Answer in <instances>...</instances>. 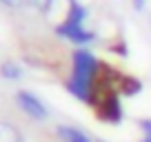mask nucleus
<instances>
[{
    "label": "nucleus",
    "instance_id": "nucleus-6",
    "mask_svg": "<svg viewBox=\"0 0 151 142\" xmlns=\"http://www.w3.org/2000/svg\"><path fill=\"white\" fill-rule=\"evenodd\" d=\"M58 136L65 142H91L82 131H78V129H73V127H58Z\"/></svg>",
    "mask_w": 151,
    "mask_h": 142
},
{
    "label": "nucleus",
    "instance_id": "nucleus-3",
    "mask_svg": "<svg viewBox=\"0 0 151 142\" xmlns=\"http://www.w3.org/2000/svg\"><path fill=\"white\" fill-rule=\"evenodd\" d=\"M16 100H18L20 109H22L24 113H29L31 118H36V120H45V118H47V109H45V104L40 102L33 93L20 91V93L16 95Z\"/></svg>",
    "mask_w": 151,
    "mask_h": 142
},
{
    "label": "nucleus",
    "instance_id": "nucleus-1",
    "mask_svg": "<svg viewBox=\"0 0 151 142\" xmlns=\"http://www.w3.org/2000/svg\"><path fill=\"white\" fill-rule=\"evenodd\" d=\"M98 62L89 51L80 49L73 53V71L69 78V91L80 100H89V91H91V82H93Z\"/></svg>",
    "mask_w": 151,
    "mask_h": 142
},
{
    "label": "nucleus",
    "instance_id": "nucleus-10",
    "mask_svg": "<svg viewBox=\"0 0 151 142\" xmlns=\"http://www.w3.org/2000/svg\"><path fill=\"white\" fill-rule=\"evenodd\" d=\"M2 5H7V7H20L24 2V0H0Z\"/></svg>",
    "mask_w": 151,
    "mask_h": 142
},
{
    "label": "nucleus",
    "instance_id": "nucleus-2",
    "mask_svg": "<svg viewBox=\"0 0 151 142\" xmlns=\"http://www.w3.org/2000/svg\"><path fill=\"white\" fill-rule=\"evenodd\" d=\"M85 18H87V9L78 0H69V14H67V20L56 29L58 36L69 38L71 42H78V44L91 42V40H93V33L85 29Z\"/></svg>",
    "mask_w": 151,
    "mask_h": 142
},
{
    "label": "nucleus",
    "instance_id": "nucleus-11",
    "mask_svg": "<svg viewBox=\"0 0 151 142\" xmlns=\"http://www.w3.org/2000/svg\"><path fill=\"white\" fill-rule=\"evenodd\" d=\"M133 2H136V9H142V7H145V0H133Z\"/></svg>",
    "mask_w": 151,
    "mask_h": 142
},
{
    "label": "nucleus",
    "instance_id": "nucleus-9",
    "mask_svg": "<svg viewBox=\"0 0 151 142\" xmlns=\"http://www.w3.org/2000/svg\"><path fill=\"white\" fill-rule=\"evenodd\" d=\"M142 127H145V131H147V138H145L142 142H151V122H147V120H145V122H142Z\"/></svg>",
    "mask_w": 151,
    "mask_h": 142
},
{
    "label": "nucleus",
    "instance_id": "nucleus-8",
    "mask_svg": "<svg viewBox=\"0 0 151 142\" xmlns=\"http://www.w3.org/2000/svg\"><path fill=\"white\" fill-rule=\"evenodd\" d=\"M29 2H31L38 11H49L51 5H53V0H29Z\"/></svg>",
    "mask_w": 151,
    "mask_h": 142
},
{
    "label": "nucleus",
    "instance_id": "nucleus-5",
    "mask_svg": "<svg viewBox=\"0 0 151 142\" xmlns=\"http://www.w3.org/2000/svg\"><path fill=\"white\" fill-rule=\"evenodd\" d=\"M0 142H24V138L14 124L0 122Z\"/></svg>",
    "mask_w": 151,
    "mask_h": 142
},
{
    "label": "nucleus",
    "instance_id": "nucleus-4",
    "mask_svg": "<svg viewBox=\"0 0 151 142\" xmlns=\"http://www.w3.org/2000/svg\"><path fill=\"white\" fill-rule=\"evenodd\" d=\"M100 113H102V118L111 120V122H118V120H120V104H118V98H116V95H109V98L104 100Z\"/></svg>",
    "mask_w": 151,
    "mask_h": 142
},
{
    "label": "nucleus",
    "instance_id": "nucleus-7",
    "mask_svg": "<svg viewBox=\"0 0 151 142\" xmlns=\"http://www.w3.org/2000/svg\"><path fill=\"white\" fill-rule=\"evenodd\" d=\"M0 71H2V76H5V78H20V73H22L16 62H2Z\"/></svg>",
    "mask_w": 151,
    "mask_h": 142
}]
</instances>
